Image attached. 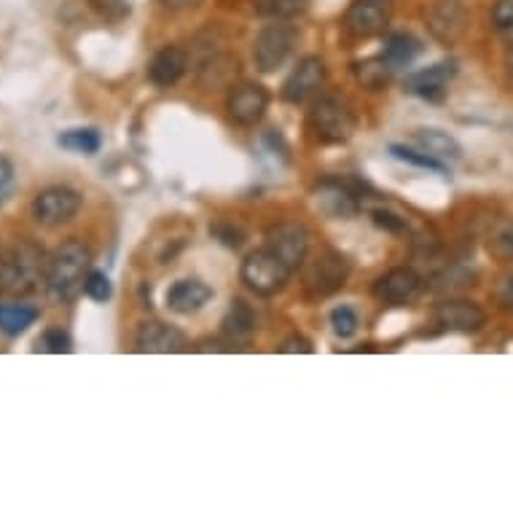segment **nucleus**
Segmentation results:
<instances>
[{
  "mask_svg": "<svg viewBox=\"0 0 513 513\" xmlns=\"http://www.w3.org/2000/svg\"><path fill=\"white\" fill-rule=\"evenodd\" d=\"M347 277H350V261L342 253L325 250L304 269V288L312 299H325L344 288Z\"/></svg>",
  "mask_w": 513,
  "mask_h": 513,
  "instance_id": "423d86ee",
  "label": "nucleus"
},
{
  "mask_svg": "<svg viewBox=\"0 0 513 513\" xmlns=\"http://www.w3.org/2000/svg\"><path fill=\"white\" fill-rule=\"evenodd\" d=\"M503 301H505V304H508V307L513 309V277H511V280H508V283H505V288H503Z\"/></svg>",
  "mask_w": 513,
  "mask_h": 513,
  "instance_id": "4c0bfd02",
  "label": "nucleus"
},
{
  "mask_svg": "<svg viewBox=\"0 0 513 513\" xmlns=\"http://www.w3.org/2000/svg\"><path fill=\"white\" fill-rule=\"evenodd\" d=\"M84 293L92 301H100V304L111 299L113 285H111V280H108V274L100 272V269H92V272H89V277H86Z\"/></svg>",
  "mask_w": 513,
  "mask_h": 513,
  "instance_id": "7c9ffc66",
  "label": "nucleus"
},
{
  "mask_svg": "<svg viewBox=\"0 0 513 513\" xmlns=\"http://www.w3.org/2000/svg\"><path fill=\"white\" fill-rule=\"evenodd\" d=\"M457 76L454 62H438L428 70H417L406 78V92L422 97V100H441L446 95V86Z\"/></svg>",
  "mask_w": 513,
  "mask_h": 513,
  "instance_id": "dca6fc26",
  "label": "nucleus"
},
{
  "mask_svg": "<svg viewBox=\"0 0 513 513\" xmlns=\"http://www.w3.org/2000/svg\"><path fill=\"white\" fill-rule=\"evenodd\" d=\"M221 331L229 344H248L253 334H256V315H253V309L240 299L231 301V307L223 315Z\"/></svg>",
  "mask_w": 513,
  "mask_h": 513,
  "instance_id": "6ab92c4d",
  "label": "nucleus"
},
{
  "mask_svg": "<svg viewBox=\"0 0 513 513\" xmlns=\"http://www.w3.org/2000/svg\"><path fill=\"white\" fill-rule=\"evenodd\" d=\"M14 186H17V170L6 156L0 154V205L14 194Z\"/></svg>",
  "mask_w": 513,
  "mask_h": 513,
  "instance_id": "72a5a7b5",
  "label": "nucleus"
},
{
  "mask_svg": "<svg viewBox=\"0 0 513 513\" xmlns=\"http://www.w3.org/2000/svg\"><path fill=\"white\" fill-rule=\"evenodd\" d=\"M430 30H433L438 41H457L462 30H465V14L454 3H438L436 9L430 11Z\"/></svg>",
  "mask_w": 513,
  "mask_h": 513,
  "instance_id": "aec40b11",
  "label": "nucleus"
},
{
  "mask_svg": "<svg viewBox=\"0 0 513 513\" xmlns=\"http://www.w3.org/2000/svg\"><path fill=\"white\" fill-rule=\"evenodd\" d=\"M41 317V309L30 307V304H19V301H9V304H0V334L6 336H22L35 325V320Z\"/></svg>",
  "mask_w": 513,
  "mask_h": 513,
  "instance_id": "4be33fe9",
  "label": "nucleus"
},
{
  "mask_svg": "<svg viewBox=\"0 0 513 513\" xmlns=\"http://www.w3.org/2000/svg\"><path fill=\"white\" fill-rule=\"evenodd\" d=\"M422 293V277L411 266H395L374 283V296L390 307H406Z\"/></svg>",
  "mask_w": 513,
  "mask_h": 513,
  "instance_id": "9b49d317",
  "label": "nucleus"
},
{
  "mask_svg": "<svg viewBox=\"0 0 513 513\" xmlns=\"http://www.w3.org/2000/svg\"><path fill=\"white\" fill-rule=\"evenodd\" d=\"M395 70L385 62V57H371V60H363L355 65V78L363 89H371V92H379L390 84Z\"/></svg>",
  "mask_w": 513,
  "mask_h": 513,
  "instance_id": "b1692460",
  "label": "nucleus"
},
{
  "mask_svg": "<svg viewBox=\"0 0 513 513\" xmlns=\"http://www.w3.org/2000/svg\"><path fill=\"white\" fill-rule=\"evenodd\" d=\"M433 323L441 328V331H454V334H473L479 331L481 325L487 323V315L479 304L465 299H449L441 301L436 309H433Z\"/></svg>",
  "mask_w": 513,
  "mask_h": 513,
  "instance_id": "ddd939ff",
  "label": "nucleus"
},
{
  "mask_svg": "<svg viewBox=\"0 0 513 513\" xmlns=\"http://www.w3.org/2000/svg\"><path fill=\"white\" fill-rule=\"evenodd\" d=\"M57 143H60L62 148L73 151V154L92 156V154H97L100 148H103V137H100V132L92 127L68 129V132H62V135L57 137Z\"/></svg>",
  "mask_w": 513,
  "mask_h": 513,
  "instance_id": "393cba45",
  "label": "nucleus"
},
{
  "mask_svg": "<svg viewBox=\"0 0 513 513\" xmlns=\"http://www.w3.org/2000/svg\"><path fill=\"white\" fill-rule=\"evenodd\" d=\"M422 54V43L409 33H393L385 38V49H382V57L393 70L409 68L411 62L417 60Z\"/></svg>",
  "mask_w": 513,
  "mask_h": 513,
  "instance_id": "412c9836",
  "label": "nucleus"
},
{
  "mask_svg": "<svg viewBox=\"0 0 513 513\" xmlns=\"http://www.w3.org/2000/svg\"><path fill=\"white\" fill-rule=\"evenodd\" d=\"M390 154H393L395 159H401V162L422 167V170H436V172L446 170L441 159H436V156H430V154H419V151H411V148L406 146H390Z\"/></svg>",
  "mask_w": 513,
  "mask_h": 513,
  "instance_id": "cd10ccee",
  "label": "nucleus"
},
{
  "mask_svg": "<svg viewBox=\"0 0 513 513\" xmlns=\"http://www.w3.org/2000/svg\"><path fill=\"white\" fill-rule=\"evenodd\" d=\"M492 22H495L497 33L513 41V0H497L495 11H492Z\"/></svg>",
  "mask_w": 513,
  "mask_h": 513,
  "instance_id": "2f4dec72",
  "label": "nucleus"
},
{
  "mask_svg": "<svg viewBox=\"0 0 513 513\" xmlns=\"http://www.w3.org/2000/svg\"><path fill=\"white\" fill-rule=\"evenodd\" d=\"M358 325L360 317L352 307H336L334 312H331V328H334V334L339 336V339H350V336H355Z\"/></svg>",
  "mask_w": 513,
  "mask_h": 513,
  "instance_id": "c85d7f7f",
  "label": "nucleus"
},
{
  "mask_svg": "<svg viewBox=\"0 0 513 513\" xmlns=\"http://www.w3.org/2000/svg\"><path fill=\"white\" fill-rule=\"evenodd\" d=\"M291 266L285 264L283 258L274 256L269 248H258L245 256L240 269L242 283L248 285L256 296H274L285 288L291 280Z\"/></svg>",
  "mask_w": 513,
  "mask_h": 513,
  "instance_id": "20e7f679",
  "label": "nucleus"
},
{
  "mask_svg": "<svg viewBox=\"0 0 513 513\" xmlns=\"http://www.w3.org/2000/svg\"><path fill=\"white\" fill-rule=\"evenodd\" d=\"M84 205V199L76 189L70 186H49L43 189L33 202V218L41 226H62V223L73 221Z\"/></svg>",
  "mask_w": 513,
  "mask_h": 513,
  "instance_id": "0eeeda50",
  "label": "nucleus"
},
{
  "mask_svg": "<svg viewBox=\"0 0 513 513\" xmlns=\"http://www.w3.org/2000/svg\"><path fill=\"white\" fill-rule=\"evenodd\" d=\"M38 347L43 352H52V355H68V352H73V342H70L68 331H62V328L43 331V336L38 339Z\"/></svg>",
  "mask_w": 513,
  "mask_h": 513,
  "instance_id": "c756f323",
  "label": "nucleus"
},
{
  "mask_svg": "<svg viewBox=\"0 0 513 513\" xmlns=\"http://www.w3.org/2000/svg\"><path fill=\"white\" fill-rule=\"evenodd\" d=\"M266 108H269V95L261 84L253 81H242V84L231 86L229 100H226V111L229 119L240 127H256L258 121L264 119Z\"/></svg>",
  "mask_w": 513,
  "mask_h": 513,
  "instance_id": "9d476101",
  "label": "nucleus"
},
{
  "mask_svg": "<svg viewBox=\"0 0 513 513\" xmlns=\"http://www.w3.org/2000/svg\"><path fill=\"white\" fill-rule=\"evenodd\" d=\"M309 132L315 135V140L325 143V146H336V143H347L358 127L355 113L344 100L334 95H325L315 100L312 111H309Z\"/></svg>",
  "mask_w": 513,
  "mask_h": 513,
  "instance_id": "7ed1b4c3",
  "label": "nucleus"
},
{
  "mask_svg": "<svg viewBox=\"0 0 513 513\" xmlns=\"http://www.w3.org/2000/svg\"><path fill=\"white\" fill-rule=\"evenodd\" d=\"M92 9L100 14L108 22H121V19L129 14V3L127 0H89Z\"/></svg>",
  "mask_w": 513,
  "mask_h": 513,
  "instance_id": "473e14b6",
  "label": "nucleus"
},
{
  "mask_svg": "<svg viewBox=\"0 0 513 513\" xmlns=\"http://www.w3.org/2000/svg\"><path fill=\"white\" fill-rule=\"evenodd\" d=\"M487 250L500 261H513V218L497 221L487 237Z\"/></svg>",
  "mask_w": 513,
  "mask_h": 513,
  "instance_id": "bb28decb",
  "label": "nucleus"
},
{
  "mask_svg": "<svg viewBox=\"0 0 513 513\" xmlns=\"http://www.w3.org/2000/svg\"><path fill=\"white\" fill-rule=\"evenodd\" d=\"M371 218H374V223H377L379 229L390 231V234H403V231H406V221H403L401 215L390 213V210H374Z\"/></svg>",
  "mask_w": 513,
  "mask_h": 513,
  "instance_id": "f704fd0d",
  "label": "nucleus"
},
{
  "mask_svg": "<svg viewBox=\"0 0 513 513\" xmlns=\"http://www.w3.org/2000/svg\"><path fill=\"white\" fill-rule=\"evenodd\" d=\"M508 70H511V73H513V49H511V52H508Z\"/></svg>",
  "mask_w": 513,
  "mask_h": 513,
  "instance_id": "58836bf2",
  "label": "nucleus"
},
{
  "mask_svg": "<svg viewBox=\"0 0 513 513\" xmlns=\"http://www.w3.org/2000/svg\"><path fill=\"white\" fill-rule=\"evenodd\" d=\"M315 202L320 213H325L328 218H336V221H350L360 213V202L355 197V191L347 183L334 178H325L317 183Z\"/></svg>",
  "mask_w": 513,
  "mask_h": 513,
  "instance_id": "4468645a",
  "label": "nucleus"
},
{
  "mask_svg": "<svg viewBox=\"0 0 513 513\" xmlns=\"http://www.w3.org/2000/svg\"><path fill=\"white\" fill-rule=\"evenodd\" d=\"M277 350L283 352V355H291V352H301V355H312L315 352V347H312V342L309 339H304V336H291V339H285Z\"/></svg>",
  "mask_w": 513,
  "mask_h": 513,
  "instance_id": "c9c22d12",
  "label": "nucleus"
},
{
  "mask_svg": "<svg viewBox=\"0 0 513 513\" xmlns=\"http://www.w3.org/2000/svg\"><path fill=\"white\" fill-rule=\"evenodd\" d=\"M325 84V62L320 57H304V60L293 68V73L285 78L283 97L285 103L299 105L307 103L309 97H315Z\"/></svg>",
  "mask_w": 513,
  "mask_h": 513,
  "instance_id": "f8f14e48",
  "label": "nucleus"
},
{
  "mask_svg": "<svg viewBox=\"0 0 513 513\" xmlns=\"http://www.w3.org/2000/svg\"><path fill=\"white\" fill-rule=\"evenodd\" d=\"M135 344L137 352H148V355H175V352H183L189 347V339H186V334H183L180 328H175V325L151 320V323H143L137 328Z\"/></svg>",
  "mask_w": 513,
  "mask_h": 513,
  "instance_id": "2eb2a0df",
  "label": "nucleus"
},
{
  "mask_svg": "<svg viewBox=\"0 0 513 513\" xmlns=\"http://www.w3.org/2000/svg\"><path fill=\"white\" fill-rule=\"evenodd\" d=\"M296 41H299V33L288 22H274V25L264 27L253 46L256 68L261 73H274L277 68H283L296 49Z\"/></svg>",
  "mask_w": 513,
  "mask_h": 513,
  "instance_id": "39448f33",
  "label": "nucleus"
},
{
  "mask_svg": "<svg viewBox=\"0 0 513 513\" xmlns=\"http://www.w3.org/2000/svg\"><path fill=\"white\" fill-rule=\"evenodd\" d=\"M393 19V0H352L344 27L352 38H374L385 33Z\"/></svg>",
  "mask_w": 513,
  "mask_h": 513,
  "instance_id": "1a4fd4ad",
  "label": "nucleus"
},
{
  "mask_svg": "<svg viewBox=\"0 0 513 513\" xmlns=\"http://www.w3.org/2000/svg\"><path fill=\"white\" fill-rule=\"evenodd\" d=\"M417 143L425 148V154L436 156V159H460L462 148L452 135H446L441 129H419Z\"/></svg>",
  "mask_w": 513,
  "mask_h": 513,
  "instance_id": "5701e85b",
  "label": "nucleus"
},
{
  "mask_svg": "<svg viewBox=\"0 0 513 513\" xmlns=\"http://www.w3.org/2000/svg\"><path fill=\"white\" fill-rule=\"evenodd\" d=\"M309 0H256V11L261 17L274 19V22H291L299 14H304Z\"/></svg>",
  "mask_w": 513,
  "mask_h": 513,
  "instance_id": "a878e982",
  "label": "nucleus"
},
{
  "mask_svg": "<svg viewBox=\"0 0 513 513\" xmlns=\"http://www.w3.org/2000/svg\"><path fill=\"white\" fill-rule=\"evenodd\" d=\"M213 299V288L202 280H180L167 291V307L175 315H194Z\"/></svg>",
  "mask_w": 513,
  "mask_h": 513,
  "instance_id": "a211bd4d",
  "label": "nucleus"
},
{
  "mask_svg": "<svg viewBox=\"0 0 513 513\" xmlns=\"http://www.w3.org/2000/svg\"><path fill=\"white\" fill-rule=\"evenodd\" d=\"M89 272H92V250L86 248L81 240L62 242L60 248L49 256L46 291L54 301L70 304L84 293Z\"/></svg>",
  "mask_w": 513,
  "mask_h": 513,
  "instance_id": "f257e3e1",
  "label": "nucleus"
},
{
  "mask_svg": "<svg viewBox=\"0 0 513 513\" xmlns=\"http://www.w3.org/2000/svg\"><path fill=\"white\" fill-rule=\"evenodd\" d=\"M49 258L33 242H19L0 250V293L30 296L46 285Z\"/></svg>",
  "mask_w": 513,
  "mask_h": 513,
  "instance_id": "f03ea898",
  "label": "nucleus"
},
{
  "mask_svg": "<svg viewBox=\"0 0 513 513\" xmlns=\"http://www.w3.org/2000/svg\"><path fill=\"white\" fill-rule=\"evenodd\" d=\"M167 9H194L202 0H162Z\"/></svg>",
  "mask_w": 513,
  "mask_h": 513,
  "instance_id": "e433bc0d",
  "label": "nucleus"
},
{
  "mask_svg": "<svg viewBox=\"0 0 513 513\" xmlns=\"http://www.w3.org/2000/svg\"><path fill=\"white\" fill-rule=\"evenodd\" d=\"M266 248L272 250L274 256H280L285 264L291 266L293 272L299 266L307 264L309 253V231L296 221L274 223L272 229L266 231Z\"/></svg>",
  "mask_w": 513,
  "mask_h": 513,
  "instance_id": "6e6552de",
  "label": "nucleus"
},
{
  "mask_svg": "<svg viewBox=\"0 0 513 513\" xmlns=\"http://www.w3.org/2000/svg\"><path fill=\"white\" fill-rule=\"evenodd\" d=\"M186 68H189L186 52L180 46H164L154 54V60L148 65V78H151V84L167 89V86H175L180 78L186 76Z\"/></svg>",
  "mask_w": 513,
  "mask_h": 513,
  "instance_id": "f3484780",
  "label": "nucleus"
}]
</instances>
